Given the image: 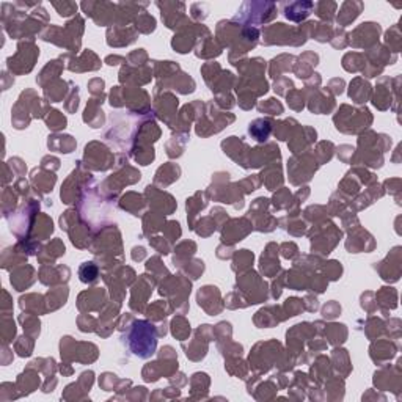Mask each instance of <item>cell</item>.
<instances>
[{
  "instance_id": "cell-3",
  "label": "cell",
  "mask_w": 402,
  "mask_h": 402,
  "mask_svg": "<svg viewBox=\"0 0 402 402\" xmlns=\"http://www.w3.org/2000/svg\"><path fill=\"white\" fill-rule=\"evenodd\" d=\"M336 3L333 2H319V3H315V11L320 16V18L324 19H332L333 18V13L336 10Z\"/></svg>"
},
{
  "instance_id": "cell-1",
  "label": "cell",
  "mask_w": 402,
  "mask_h": 402,
  "mask_svg": "<svg viewBox=\"0 0 402 402\" xmlns=\"http://www.w3.org/2000/svg\"><path fill=\"white\" fill-rule=\"evenodd\" d=\"M157 340L154 328L144 320H137L129 335V347L132 353L140 358H148L156 350Z\"/></svg>"
},
{
  "instance_id": "cell-4",
  "label": "cell",
  "mask_w": 402,
  "mask_h": 402,
  "mask_svg": "<svg viewBox=\"0 0 402 402\" xmlns=\"http://www.w3.org/2000/svg\"><path fill=\"white\" fill-rule=\"evenodd\" d=\"M143 24V26L140 27L142 31H144V33H149V31H152L156 29V21L154 18H151L149 14H146V11H144V14L139 16V19H137V24Z\"/></svg>"
},
{
  "instance_id": "cell-5",
  "label": "cell",
  "mask_w": 402,
  "mask_h": 402,
  "mask_svg": "<svg viewBox=\"0 0 402 402\" xmlns=\"http://www.w3.org/2000/svg\"><path fill=\"white\" fill-rule=\"evenodd\" d=\"M54 6L57 8L58 10V13H60V16H69V14H72V13H76V10H77V5L76 3H54Z\"/></svg>"
},
{
  "instance_id": "cell-2",
  "label": "cell",
  "mask_w": 402,
  "mask_h": 402,
  "mask_svg": "<svg viewBox=\"0 0 402 402\" xmlns=\"http://www.w3.org/2000/svg\"><path fill=\"white\" fill-rule=\"evenodd\" d=\"M281 10L285 16L291 21H303L307 19L310 13L315 11V3L313 2H292V3H281Z\"/></svg>"
}]
</instances>
